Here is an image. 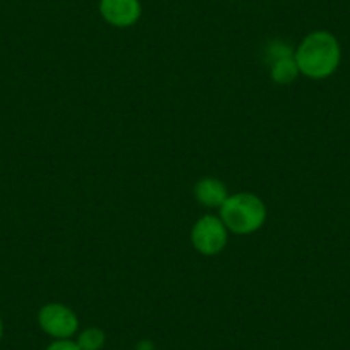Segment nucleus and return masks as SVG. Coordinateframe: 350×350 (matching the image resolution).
<instances>
[{
  "label": "nucleus",
  "instance_id": "2",
  "mask_svg": "<svg viewBox=\"0 0 350 350\" xmlns=\"http://www.w3.org/2000/svg\"><path fill=\"white\" fill-rule=\"evenodd\" d=\"M220 218L232 234L249 235L265 225L267 206L252 193L230 194L220 206Z\"/></svg>",
  "mask_w": 350,
  "mask_h": 350
},
{
  "label": "nucleus",
  "instance_id": "8",
  "mask_svg": "<svg viewBox=\"0 0 350 350\" xmlns=\"http://www.w3.org/2000/svg\"><path fill=\"white\" fill-rule=\"evenodd\" d=\"M105 332L102 328H86L77 335V347L81 350H102L105 345Z\"/></svg>",
  "mask_w": 350,
  "mask_h": 350
},
{
  "label": "nucleus",
  "instance_id": "7",
  "mask_svg": "<svg viewBox=\"0 0 350 350\" xmlns=\"http://www.w3.org/2000/svg\"><path fill=\"white\" fill-rule=\"evenodd\" d=\"M270 74L271 79L277 84H291L297 79V76L301 72H299V67L294 55H288L273 60V62H271Z\"/></svg>",
  "mask_w": 350,
  "mask_h": 350
},
{
  "label": "nucleus",
  "instance_id": "1",
  "mask_svg": "<svg viewBox=\"0 0 350 350\" xmlns=\"http://www.w3.org/2000/svg\"><path fill=\"white\" fill-rule=\"evenodd\" d=\"M299 72L311 79L329 77L340 66V43L329 31H312L294 50Z\"/></svg>",
  "mask_w": 350,
  "mask_h": 350
},
{
  "label": "nucleus",
  "instance_id": "6",
  "mask_svg": "<svg viewBox=\"0 0 350 350\" xmlns=\"http://www.w3.org/2000/svg\"><path fill=\"white\" fill-rule=\"evenodd\" d=\"M228 196L230 194H228L227 186L215 177H204V179L198 180L196 186H194V198H196L198 203L206 208H218L220 210V206Z\"/></svg>",
  "mask_w": 350,
  "mask_h": 350
},
{
  "label": "nucleus",
  "instance_id": "9",
  "mask_svg": "<svg viewBox=\"0 0 350 350\" xmlns=\"http://www.w3.org/2000/svg\"><path fill=\"white\" fill-rule=\"evenodd\" d=\"M46 350H81L72 340H55L46 347Z\"/></svg>",
  "mask_w": 350,
  "mask_h": 350
},
{
  "label": "nucleus",
  "instance_id": "10",
  "mask_svg": "<svg viewBox=\"0 0 350 350\" xmlns=\"http://www.w3.org/2000/svg\"><path fill=\"white\" fill-rule=\"evenodd\" d=\"M136 350H154V345L150 340H141V342L137 343Z\"/></svg>",
  "mask_w": 350,
  "mask_h": 350
},
{
  "label": "nucleus",
  "instance_id": "3",
  "mask_svg": "<svg viewBox=\"0 0 350 350\" xmlns=\"http://www.w3.org/2000/svg\"><path fill=\"white\" fill-rule=\"evenodd\" d=\"M228 230L221 218L215 215H204L194 224L191 230V242L194 249L203 256H215L227 245Z\"/></svg>",
  "mask_w": 350,
  "mask_h": 350
},
{
  "label": "nucleus",
  "instance_id": "4",
  "mask_svg": "<svg viewBox=\"0 0 350 350\" xmlns=\"http://www.w3.org/2000/svg\"><path fill=\"white\" fill-rule=\"evenodd\" d=\"M38 325L46 335L57 340H69L79 329V319L76 312L59 302L45 304L38 311Z\"/></svg>",
  "mask_w": 350,
  "mask_h": 350
},
{
  "label": "nucleus",
  "instance_id": "11",
  "mask_svg": "<svg viewBox=\"0 0 350 350\" xmlns=\"http://www.w3.org/2000/svg\"><path fill=\"white\" fill-rule=\"evenodd\" d=\"M4 336V323H2V318H0V340Z\"/></svg>",
  "mask_w": 350,
  "mask_h": 350
},
{
  "label": "nucleus",
  "instance_id": "5",
  "mask_svg": "<svg viewBox=\"0 0 350 350\" xmlns=\"http://www.w3.org/2000/svg\"><path fill=\"white\" fill-rule=\"evenodd\" d=\"M100 16L113 28H131L141 18L139 0H100Z\"/></svg>",
  "mask_w": 350,
  "mask_h": 350
}]
</instances>
